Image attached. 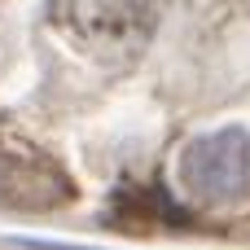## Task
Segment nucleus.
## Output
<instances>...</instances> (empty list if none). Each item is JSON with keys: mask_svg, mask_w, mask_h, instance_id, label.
I'll list each match as a JSON object with an SVG mask.
<instances>
[{"mask_svg": "<svg viewBox=\"0 0 250 250\" xmlns=\"http://www.w3.org/2000/svg\"><path fill=\"white\" fill-rule=\"evenodd\" d=\"M180 176L207 202H242L250 198V136L246 132H215L185 149Z\"/></svg>", "mask_w": 250, "mask_h": 250, "instance_id": "1", "label": "nucleus"}]
</instances>
